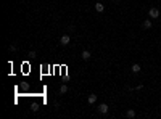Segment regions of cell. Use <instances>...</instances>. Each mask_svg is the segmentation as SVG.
Returning a JSON list of instances; mask_svg holds the SVG:
<instances>
[{
    "label": "cell",
    "instance_id": "cell-1",
    "mask_svg": "<svg viewBox=\"0 0 161 119\" xmlns=\"http://www.w3.org/2000/svg\"><path fill=\"white\" fill-rule=\"evenodd\" d=\"M148 16L151 19L159 18V10H158V8H150V10H148Z\"/></svg>",
    "mask_w": 161,
    "mask_h": 119
},
{
    "label": "cell",
    "instance_id": "cell-2",
    "mask_svg": "<svg viewBox=\"0 0 161 119\" xmlns=\"http://www.w3.org/2000/svg\"><path fill=\"white\" fill-rule=\"evenodd\" d=\"M69 42H71V37H69L68 34H64V36L60 37V43H61V45H68Z\"/></svg>",
    "mask_w": 161,
    "mask_h": 119
},
{
    "label": "cell",
    "instance_id": "cell-3",
    "mask_svg": "<svg viewBox=\"0 0 161 119\" xmlns=\"http://www.w3.org/2000/svg\"><path fill=\"white\" fill-rule=\"evenodd\" d=\"M108 109H110V108H108L106 103H100V106H98V113H100V114H106Z\"/></svg>",
    "mask_w": 161,
    "mask_h": 119
},
{
    "label": "cell",
    "instance_id": "cell-4",
    "mask_svg": "<svg viewBox=\"0 0 161 119\" xmlns=\"http://www.w3.org/2000/svg\"><path fill=\"white\" fill-rule=\"evenodd\" d=\"M95 101H97V95H94V93H90L89 97H87V103L89 105H94Z\"/></svg>",
    "mask_w": 161,
    "mask_h": 119
},
{
    "label": "cell",
    "instance_id": "cell-5",
    "mask_svg": "<svg viewBox=\"0 0 161 119\" xmlns=\"http://www.w3.org/2000/svg\"><path fill=\"white\" fill-rule=\"evenodd\" d=\"M130 71H132L134 74L140 73V64H139V63H134V64H132V68H130Z\"/></svg>",
    "mask_w": 161,
    "mask_h": 119
},
{
    "label": "cell",
    "instance_id": "cell-6",
    "mask_svg": "<svg viewBox=\"0 0 161 119\" xmlns=\"http://www.w3.org/2000/svg\"><path fill=\"white\" fill-rule=\"evenodd\" d=\"M81 58L87 61V60L90 58V52H89V50H82V53H81Z\"/></svg>",
    "mask_w": 161,
    "mask_h": 119
},
{
    "label": "cell",
    "instance_id": "cell-7",
    "mask_svg": "<svg viewBox=\"0 0 161 119\" xmlns=\"http://www.w3.org/2000/svg\"><path fill=\"white\" fill-rule=\"evenodd\" d=\"M95 10H97L98 13H102L103 10H105V5H103V3H100V2H97V3H95Z\"/></svg>",
    "mask_w": 161,
    "mask_h": 119
},
{
    "label": "cell",
    "instance_id": "cell-8",
    "mask_svg": "<svg viewBox=\"0 0 161 119\" xmlns=\"http://www.w3.org/2000/svg\"><path fill=\"white\" fill-rule=\"evenodd\" d=\"M126 117L134 119V117H135V111H134V109H127V111H126Z\"/></svg>",
    "mask_w": 161,
    "mask_h": 119
},
{
    "label": "cell",
    "instance_id": "cell-9",
    "mask_svg": "<svg viewBox=\"0 0 161 119\" xmlns=\"http://www.w3.org/2000/svg\"><path fill=\"white\" fill-rule=\"evenodd\" d=\"M66 92H68V85H64V84H63V85L58 89V93H60V95H63V93H66Z\"/></svg>",
    "mask_w": 161,
    "mask_h": 119
},
{
    "label": "cell",
    "instance_id": "cell-10",
    "mask_svg": "<svg viewBox=\"0 0 161 119\" xmlns=\"http://www.w3.org/2000/svg\"><path fill=\"white\" fill-rule=\"evenodd\" d=\"M150 28H151V21L145 19V21H143V29H150Z\"/></svg>",
    "mask_w": 161,
    "mask_h": 119
},
{
    "label": "cell",
    "instance_id": "cell-11",
    "mask_svg": "<svg viewBox=\"0 0 161 119\" xmlns=\"http://www.w3.org/2000/svg\"><path fill=\"white\" fill-rule=\"evenodd\" d=\"M16 48H18V47H16L15 43H11V45L8 47V50H10V52H16Z\"/></svg>",
    "mask_w": 161,
    "mask_h": 119
},
{
    "label": "cell",
    "instance_id": "cell-12",
    "mask_svg": "<svg viewBox=\"0 0 161 119\" xmlns=\"http://www.w3.org/2000/svg\"><path fill=\"white\" fill-rule=\"evenodd\" d=\"M31 109H32V111H37L39 106H37V105H32V108H31Z\"/></svg>",
    "mask_w": 161,
    "mask_h": 119
},
{
    "label": "cell",
    "instance_id": "cell-13",
    "mask_svg": "<svg viewBox=\"0 0 161 119\" xmlns=\"http://www.w3.org/2000/svg\"><path fill=\"white\" fill-rule=\"evenodd\" d=\"M116 2H119V0H116Z\"/></svg>",
    "mask_w": 161,
    "mask_h": 119
}]
</instances>
